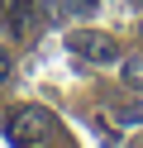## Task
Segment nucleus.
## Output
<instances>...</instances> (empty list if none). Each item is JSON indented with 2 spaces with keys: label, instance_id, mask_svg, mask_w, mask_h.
<instances>
[{
  "label": "nucleus",
  "instance_id": "obj_1",
  "mask_svg": "<svg viewBox=\"0 0 143 148\" xmlns=\"http://www.w3.org/2000/svg\"><path fill=\"white\" fill-rule=\"evenodd\" d=\"M67 48L76 53L81 62H119V43L110 38V34H100V29H76L72 38H67Z\"/></svg>",
  "mask_w": 143,
  "mask_h": 148
},
{
  "label": "nucleus",
  "instance_id": "obj_2",
  "mask_svg": "<svg viewBox=\"0 0 143 148\" xmlns=\"http://www.w3.org/2000/svg\"><path fill=\"white\" fill-rule=\"evenodd\" d=\"M5 19H10V29H14V38H29V34H34V0H10Z\"/></svg>",
  "mask_w": 143,
  "mask_h": 148
},
{
  "label": "nucleus",
  "instance_id": "obj_3",
  "mask_svg": "<svg viewBox=\"0 0 143 148\" xmlns=\"http://www.w3.org/2000/svg\"><path fill=\"white\" fill-rule=\"evenodd\" d=\"M110 115L119 119V124H143V100H133V96H110Z\"/></svg>",
  "mask_w": 143,
  "mask_h": 148
},
{
  "label": "nucleus",
  "instance_id": "obj_4",
  "mask_svg": "<svg viewBox=\"0 0 143 148\" xmlns=\"http://www.w3.org/2000/svg\"><path fill=\"white\" fill-rule=\"evenodd\" d=\"M124 81L143 91V58H124Z\"/></svg>",
  "mask_w": 143,
  "mask_h": 148
},
{
  "label": "nucleus",
  "instance_id": "obj_5",
  "mask_svg": "<svg viewBox=\"0 0 143 148\" xmlns=\"http://www.w3.org/2000/svg\"><path fill=\"white\" fill-rule=\"evenodd\" d=\"M10 72H14V62H10V53L0 48V86H5V81H10Z\"/></svg>",
  "mask_w": 143,
  "mask_h": 148
},
{
  "label": "nucleus",
  "instance_id": "obj_6",
  "mask_svg": "<svg viewBox=\"0 0 143 148\" xmlns=\"http://www.w3.org/2000/svg\"><path fill=\"white\" fill-rule=\"evenodd\" d=\"M91 5H95V0H81V5H76V10H91Z\"/></svg>",
  "mask_w": 143,
  "mask_h": 148
},
{
  "label": "nucleus",
  "instance_id": "obj_7",
  "mask_svg": "<svg viewBox=\"0 0 143 148\" xmlns=\"http://www.w3.org/2000/svg\"><path fill=\"white\" fill-rule=\"evenodd\" d=\"M5 5H10V0H0V19H5Z\"/></svg>",
  "mask_w": 143,
  "mask_h": 148
},
{
  "label": "nucleus",
  "instance_id": "obj_8",
  "mask_svg": "<svg viewBox=\"0 0 143 148\" xmlns=\"http://www.w3.org/2000/svg\"><path fill=\"white\" fill-rule=\"evenodd\" d=\"M138 34H143V29H138Z\"/></svg>",
  "mask_w": 143,
  "mask_h": 148
}]
</instances>
